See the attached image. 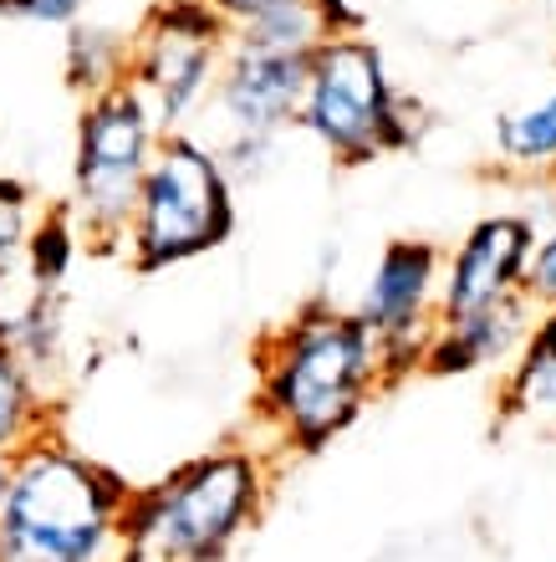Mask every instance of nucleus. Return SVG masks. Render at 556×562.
I'll use <instances>...</instances> for the list:
<instances>
[{"instance_id":"obj_20","label":"nucleus","mask_w":556,"mask_h":562,"mask_svg":"<svg viewBox=\"0 0 556 562\" xmlns=\"http://www.w3.org/2000/svg\"><path fill=\"white\" fill-rule=\"evenodd\" d=\"M5 21H26V26H57L67 31L72 21L88 15V0H0Z\"/></svg>"},{"instance_id":"obj_10","label":"nucleus","mask_w":556,"mask_h":562,"mask_svg":"<svg viewBox=\"0 0 556 562\" xmlns=\"http://www.w3.org/2000/svg\"><path fill=\"white\" fill-rule=\"evenodd\" d=\"M531 246H536V221H531L526 210L480 215L444 251L440 317H465V312L496 307L506 296H521Z\"/></svg>"},{"instance_id":"obj_1","label":"nucleus","mask_w":556,"mask_h":562,"mask_svg":"<svg viewBox=\"0 0 556 562\" xmlns=\"http://www.w3.org/2000/svg\"><path fill=\"white\" fill-rule=\"evenodd\" d=\"M388 394L378 342L352 307L311 296L256 342V425L281 456H322Z\"/></svg>"},{"instance_id":"obj_22","label":"nucleus","mask_w":556,"mask_h":562,"mask_svg":"<svg viewBox=\"0 0 556 562\" xmlns=\"http://www.w3.org/2000/svg\"><path fill=\"white\" fill-rule=\"evenodd\" d=\"M542 184H546V194H552V205H556V169H552V175L542 179Z\"/></svg>"},{"instance_id":"obj_8","label":"nucleus","mask_w":556,"mask_h":562,"mask_svg":"<svg viewBox=\"0 0 556 562\" xmlns=\"http://www.w3.org/2000/svg\"><path fill=\"white\" fill-rule=\"evenodd\" d=\"M230 26L205 0H154L133 26L128 88L148 103L163 134L200 128L225 72Z\"/></svg>"},{"instance_id":"obj_13","label":"nucleus","mask_w":556,"mask_h":562,"mask_svg":"<svg viewBox=\"0 0 556 562\" xmlns=\"http://www.w3.org/2000/svg\"><path fill=\"white\" fill-rule=\"evenodd\" d=\"M490 144H496V164L506 175L521 179H546L556 169V82L542 92H531L521 103L500 108L490 123Z\"/></svg>"},{"instance_id":"obj_7","label":"nucleus","mask_w":556,"mask_h":562,"mask_svg":"<svg viewBox=\"0 0 556 562\" xmlns=\"http://www.w3.org/2000/svg\"><path fill=\"white\" fill-rule=\"evenodd\" d=\"M163 144L159 119L148 103L123 82L98 98L77 103L72 128V190L61 205L72 210L77 231L88 240V251L113 256L123 251L133 205L144 190V175Z\"/></svg>"},{"instance_id":"obj_5","label":"nucleus","mask_w":556,"mask_h":562,"mask_svg":"<svg viewBox=\"0 0 556 562\" xmlns=\"http://www.w3.org/2000/svg\"><path fill=\"white\" fill-rule=\"evenodd\" d=\"M429 113L398 88L388 52L363 31H337L307 61V92L296 108V134L311 138L337 169H367L424 144Z\"/></svg>"},{"instance_id":"obj_12","label":"nucleus","mask_w":556,"mask_h":562,"mask_svg":"<svg viewBox=\"0 0 556 562\" xmlns=\"http://www.w3.org/2000/svg\"><path fill=\"white\" fill-rule=\"evenodd\" d=\"M500 419L556 435V312H536L526 348L500 373Z\"/></svg>"},{"instance_id":"obj_23","label":"nucleus","mask_w":556,"mask_h":562,"mask_svg":"<svg viewBox=\"0 0 556 562\" xmlns=\"http://www.w3.org/2000/svg\"><path fill=\"white\" fill-rule=\"evenodd\" d=\"M0 502H5V460H0Z\"/></svg>"},{"instance_id":"obj_11","label":"nucleus","mask_w":556,"mask_h":562,"mask_svg":"<svg viewBox=\"0 0 556 562\" xmlns=\"http://www.w3.org/2000/svg\"><path fill=\"white\" fill-rule=\"evenodd\" d=\"M531 327H536V307L521 296H506L496 307L465 312V317H440L434 338L424 348L429 379H475V373H506L521 348H526Z\"/></svg>"},{"instance_id":"obj_18","label":"nucleus","mask_w":556,"mask_h":562,"mask_svg":"<svg viewBox=\"0 0 556 562\" xmlns=\"http://www.w3.org/2000/svg\"><path fill=\"white\" fill-rule=\"evenodd\" d=\"M36 215H42V200H36V190H31L26 179L0 175V267L21 261Z\"/></svg>"},{"instance_id":"obj_17","label":"nucleus","mask_w":556,"mask_h":562,"mask_svg":"<svg viewBox=\"0 0 556 562\" xmlns=\"http://www.w3.org/2000/svg\"><path fill=\"white\" fill-rule=\"evenodd\" d=\"M46 286L26 271V261L0 267V348H15V338L26 333V323L36 317V307L46 302Z\"/></svg>"},{"instance_id":"obj_19","label":"nucleus","mask_w":556,"mask_h":562,"mask_svg":"<svg viewBox=\"0 0 556 562\" xmlns=\"http://www.w3.org/2000/svg\"><path fill=\"white\" fill-rule=\"evenodd\" d=\"M526 302L536 312L556 307V205L546 221H536V246H531V261H526Z\"/></svg>"},{"instance_id":"obj_15","label":"nucleus","mask_w":556,"mask_h":562,"mask_svg":"<svg viewBox=\"0 0 556 562\" xmlns=\"http://www.w3.org/2000/svg\"><path fill=\"white\" fill-rule=\"evenodd\" d=\"M61 400L15 348H0V460L57 429Z\"/></svg>"},{"instance_id":"obj_2","label":"nucleus","mask_w":556,"mask_h":562,"mask_svg":"<svg viewBox=\"0 0 556 562\" xmlns=\"http://www.w3.org/2000/svg\"><path fill=\"white\" fill-rule=\"evenodd\" d=\"M363 11L348 0H302L286 11L230 31L225 72L209 98V144L220 148L235 184L261 179L276 164L286 134H296V108L307 92V61L337 31H363Z\"/></svg>"},{"instance_id":"obj_16","label":"nucleus","mask_w":556,"mask_h":562,"mask_svg":"<svg viewBox=\"0 0 556 562\" xmlns=\"http://www.w3.org/2000/svg\"><path fill=\"white\" fill-rule=\"evenodd\" d=\"M82 256H88V240H82V231H77L72 210L67 205H42V215H36V225H31V236H26V251H21V261H26L31 277L42 281L46 292H61Z\"/></svg>"},{"instance_id":"obj_6","label":"nucleus","mask_w":556,"mask_h":562,"mask_svg":"<svg viewBox=\"0 0 556 562\" xmlns=\"http://www.w3.org/2000/svg\"><path fill=\"white\" fill-rule=\"evenodd\" d=\"M235 231H240V184L225 169L220 148L200 128H184L163 134L117 256L138 277H159L225 251Z\"/></svg>"},{"instance_id":"obj_21","label":"nucleus","mask_w":556,"mask_h":562,"mask_svg":"<svg viewBox=\"0 0 556 562\" xmlns=\"http://www.w3.org/2000/svg\"><path fill=\"white\" fill-rule=\"evenodd\" d=\"M205 5L220 15L230 31H240V26H250V21H265V15L286 11V5H302V0H205Z\"/></svg>"},{"instance_id":"obj_24","label":"nucleus","mask_w":556,"mask_h":562,"mask_svg":"<svg viewBox=\"0 0 556 562\" xmlns=\"http://www.w3.org/2000/svg\"><path fill=\"white\" fill-rule=\"evenodd\" d=\"M546 312H556V307H546Z\"/></svg>"},{"instance_id":"obj_3","label":"nucleus","mask_w":556,"mask_h":562,"mask_svg":"<svg viewBox=\"0 0 556 562\" xmlns=\"http://www.w3.org/2000/svg\"><path fill=\"white\" fill-rule=\"evenodd\" d=\"M271 481L265 445L235 440L179 460L169 475L133 486L113 562H230L240 537L261 521Z\"/></svg>"},{"instance_id":"obj_14","label":"nucleus","mask_w":556,"mask_h":562,"mask_svg":"<svg viewBox=\"0 0 556 562\" xmlns=\"http://www.w3.org/2000/svg\"><path fill=\"white\" fill-rule=\"evenodd\" d=\"M128 57H133V31L107 26V21H72L67 36H61V77L67 88L82 98H98L107 88H123L128 82Z\"/></svg>"},{"instance_id":"obj_4","label":"nucleus","mask_w":556,"mask_h":562,"mask_svg":"<svg viewBox=\"0 0 556 562\" xmlns=\"http://www.w3.org/2000/svg\"><path fill=\"white\" fill-rule=\"evenodd\" d=\"M128 475L61 440V429L5 460L0 562H113Z\"/></svg>"},{"instance_id":"obj_9","label":"nucleus","mask_w":556,"mask_h":562,"mask_svg":"<svg viewBox=\"0 0 556 562\" xmlns=\"http://www.w3.org/2000/svg\"><path fill=\"white\" fill-rule=\"evenodd\" d=\"M440 277L444 246L424 236L383 240L363 286H358V323L373 333L383 358V384L398 389L424 369V348L440 327Z\"/></svg>"}]
</instances>
